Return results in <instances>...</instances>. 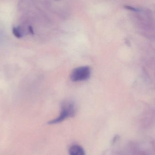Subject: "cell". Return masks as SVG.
<instances>
[{
    "mask_svg": "<svg viewBox=\"0 0 155 155\" xmlns=\"http://www.w3.org/2000/svg\"><path fill=\"white\" fill-rule=\"evenodd\" d=\"M75 108L74 104L71 102H66L62 104L60 115L57 118L49 121L48 124H54L59 123L67 118L75 115Z\"/></svg>",
    "mask_w": 155,
    "mask_h": 155,
    "instance_id": "cell-1",
    "label": "cell"
},
{
    "mask_svg": "<svg viewBox=\"0 0 155 155\" xmlns=\"http://www.w3.org/2000/svg\"><path fill=\"white\" fill-rule=\"evenodd\" d=\"M91 69L87 66H83L74 69L70 75V78L73 81H81L87 80L90 78Z\"/></svg>",
    "mask_w": 155,
    "mask_h": 155,
    "instance_id": "cell-2",
    "label": "cell"
},
{
    "mask_svg": "<svg viewBox=\"0 0 155 155\" xmlns=\"http://www.w3.org/2000/svg\"><path fill=\"white\" fill-rule=\"evenodd\" d=\"M70 155H86L85 150L79 145H75L71 147L69 150Z\"/></svg>",
    "mask_w": 155,
    "mask_h": 155,
    "instance_id": "cell-3",
    "label": "cell"
},
{
    "mask_svg": "<svg viewBox=\"0 0 155 155\" xmlns=\"http://www.w3.org/2000/svg\"><path fill=\"white\" fill-rule=\"evenodd\" d=\"M12 33L14 36L18 38H20L22 37V34H21L19 29L16 28V27H14L12 29Z\"/></svg>",
    "mask_w": 155,
    "mask_h": 155,
    "instance_id": "cell-4",
    "label": "cell"
},
{
    "mask_svg": "<svg viewBox=\"0 0 155 155\" xmlns=\"http://www.w3.org/2000/svg\"><path fill=\"white\" fill-rule=\"evenodd\" d=\"M28 30L29 31V32H30L31 34H34V30H33V28L31 26H29L28 28Z\"/></svg>",
    "mask_w": 155,
    "mask_h": 155,
    "instance_id": "cell-5",
    "label": "cell"
}]
</instances>
